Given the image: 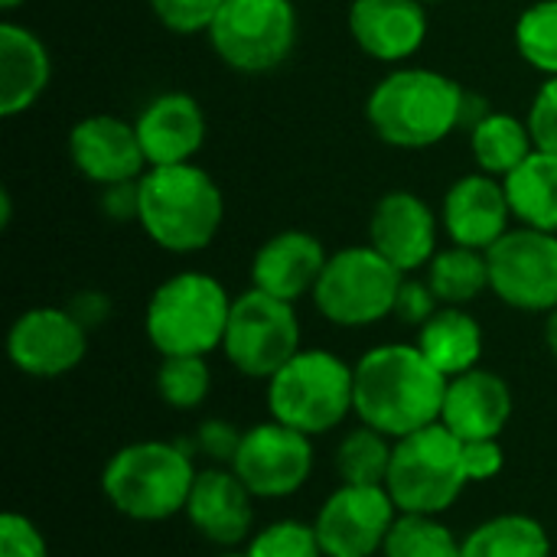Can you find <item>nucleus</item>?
I'll use <instances>...</instances> for the list:
<instances>
[{
    "label": "nucleus",
    "mask_w": 557,
    "mask_h": 557,
    "mask_svg": "<svg viewBox=\"0 0 557 557\" xmlns=\"http://www.w3.org/2000/svg\"><path fill=\"white\" fill-rule=\"evenodd\" d=\"M356 372L352 411L362 424L401 441L441 421L447 398V375H441L418 346L392 343L366 352Z\"/></svg>",
    "instance_id": "f257e3e1"
},
{
    "label": "nucleus",
    "mask_w": 557,
    "mask_h": 557,
    "mask_svg": "<svg viewBox=\"0 0 557 557\" xmlns=\"http://www.w3.org/2000/svg\"><path fill=\"white\" fill-rule=\"evenodd\" d=\"M470 104L473 95L450 75L434 69H398L372 88L366 117L385 144L424 150L467 124Z\"/></svg>",
    "instance_id": "f03ea898"
},
{
    "label": "nucleus",
    "mask_w": 557,
    "mask_h": 557,
    "mask_svg": "<svg viewBox=\"0 0 557 557\" xmlns=\"http://www.w3.org/2000/svg\"><path fill=\"white\" fill-rule=\"evenodd\" d=\"M225 215L219 183L196 163L150 166L137 180V222L147 238L173 255L202 251Z\"/></svg>",
    "instance_id": "7ed1b4c3"
},
{
    "label": "nucleus",
    "mask_w": 557,
    "mask_h": 557,
    "mask_svg": "<svg viewBox=\"0 0 557 557\" xmlns=\"http://www.w3.org/2000/svg\"><path fill=\"white\" fill-rule=\"evenodd\" d=\"M228 313L232 297L215 277L183 271L153 290L144 330L160 356H206L222 346Z\"/></svg>",
    "instance_id": "20e7f679"
},
{
    "label": "nucleus",
    "mask_w": 557,
    "mask_h": 557,
    "mask_svg": "<svg viewBox=\"0 0 557 557\" xmlns=\"http://www.w3.org/2000/svg\"><path fill=\"white\" fill-rule=\"evenodd\" d=\"M196 470L183 447L144 441L117 450L104 467L101 486L111 506L137 522H163L186 509Z\"/></svg>",
    "instance_id": "39448f33"
},
{
    "label": "nucleus",
    "mask_w": 557,
    "mask_h": 557,
    "mask_svg": "<svg viewBox=\"0 0 557 557\" xmlns=\"http://www.w3.org/2000/svg\"><path fill=\"white\" fill-rule=\"evenodd\" d=\"M268 382L274 421L307 437L333 431L356 401V372L326 349H300Z\"/></svg>",
    "instance_id": "423d86ee"
},
{
    "label": "nucleus",
    "mask_w": 557,
    "mask_h": 557,
    "mask_svg": "<svg viewBox=\"0 0 557 557\" xmlns=\"http://www.w3.org/2000/svg\"><path fill=\"white\" fill-rule=\"evenodd\" d=\"M463 441L441 421L395 441L385 490L405 516H441L467 486Z\"/></svg>",
    "instance_id": "0eeeda50"
},
{
    "label": "nucleus",
    "mask_w": 557,
    "mask_h": 557,
    "mask_svg": "<svg viewBox=\"0 0 557 557\" xmlns=\"http://www.w3.org/2000/svg\"><path fill=\"white\" fill-rule=\"evenodd\" d=\"M405 274L385 261L372 245H356L330 255L313 300L317 310L336 326H369L395 313Z\"/></svg>",
    "instance_id": "6e6552de"
},
{
    "label": "nucleus",
    "mask_w": 557,
    "mask_h": 557,
    "mask_svg": "<svg viewBox=\"0 0 557 557\" xmlns=\"http://www.w3.org/2000/svg\"><path fill=\"white\" fill-rule=\"evenodd\" d=\"M222 349L248 379H274L300 352V323L294 304L258 287L232 300Z\"/></svg>",
    "instance_id": "1a4fd4ad"
},
{
    "label": "nucleus",
    "mask_w": 557,
    "mask_h": 557,
    "mask_svg": "<svg viewBox=\"0 0 557 557\" xmlns=\"http://www.w3.org/2000/svg\"><path fill=\"white\" fill-rule=\"evenodd\" d=\"M209 39L228 69L271 72L297 42V13L290 0H225Z\"/></svg>",
    "instance_id": "9d476101"
},
{
    "label": "nucleus",
    "mask_w": 557,
    "mask_h": 557,
    "mask_svg": "<svg viewBox=\"0 0 557 557\" xmlns=\"http://www.w3.org/2000/svg\"><path fill=\"white\" fill-rule=\"evenodd\" d=\"M490 290L516 310L552 313L557 307V235L512 228L490 251Z\"/></svg>",
    "instance_id": "9b49d317"
},
{
    "label": "nucleus",
    "mask_w": 557,
    "mask_h": 557,
    "mask_svg": "<svg viewBox=\"0 0 557 557\" xmlns=\"http://www.w3.org/2000/svg\"><path fill=\"white\" fill-rule=\"evenodd\" d=\"M232 470L251 490V496L261 499L290 496L307 483L313 470L310 437L281 421L258 424L242 434Z\"/></svg>",
    "instance_id": "f8f14e48"
},
{
    "label": "nucleus",
    "mask_w": 557,
    "mask_h": 557,
    "mask_svg": "<svg viewBox=\"0 0 557 557\" xmlns=\"http://www.w3.org/2000/svg\"><path fill=\"white\" fill-rule=\"evenodd\" d=\"M395 503L385 486H339L317 516V539L326 557H372L395 525Z\"/></svg>",
    "instance_id": "ddd939ff"
},
{
    "label": "nucleus",
    "mask_w": 557,
    "mask_h": 557,
    "mask_svg": "<svg viewBox=\"0 0 557 557\" xmlns=\"http://www.w3.org/2000/svg\"><path fill=\"white\" fill-rule=\"evenodd\" d=\"M85 323L72 310H26L7 336L10 362L33 379H59L85 359Z\"/></svg>",
    "instance_id": "4468645a"
},
{
    "label": "nucleus",
    "mask_w": 557,
    "mask_h": 557,
    "mask_svg": "<svg viewBox=\"0 0 557 557\" xmlns=\"http://www.w3.org/2000/svg\"><path fill=\"white\" fill-rule=\"evenodd\" d=\"M69 157L75 170L98 186L134 183L147 166L137 127L114 114H91L78 121L69 131Z\"/></svg>",
    "instance_id": "2eb2a0df"
},
{
    "label": "nucleus",
    "mask_w": 557,
    "mask_h": 557,
    "mask_svg": "<svg viewBox=\"0 0 557 557\" xmlns=\"http://www.w3.org/2000/svg\"><path fill=\"white\" fill-rule=\"evenodd\" d=\"M369 245L401 274H411L437 255V215L414 193H388L372 209Z\"/></svg>",
    "instance_id": "dca6fc26"
},
{
    "label": "nucleus",
    "mask_w": 557,
    "mask_h": 557,
    "mask_svg": "<svg viewBox=\"0 0 557 557\" xmlns=\"http://www.w3.org/2000/svg\"><path fill=\"white\" fill-rule=\"evenodd\" d=\"M512 206L506 183L490 173L460 176L444 196V228L454 245L490 251L509 232Z\"/></svg>",
    "instance_id": "f3484780"
},
{
    "label": "nucleus",
    "mask_w": 557,
    "mask_h": 557,
    "mask_svg": "<svg viewBox=\"0 0 557 557\" xmlns=\"http://www.w3.org/2000/svg\"><path fill=\"white\" fill-rule=\"evenodd\" d=\"M147 166L193 163L206 144V114L193 95L166 91L153 98L134 121Z\"/></svg>",
    "instance_id": "a211bd4d"
},
{
    "label": "nucleus",
    "mask_w": 557,
    "mask_h": 557,
    "mask_svg": "<svg viewBox=\"0 0 557 557\" xmlns=\"http://www.w3.org/2000/svg\"><path fill=\"white\" fill-rule=\"evenodd\" d=\"M349 33L372 59L405 62L424 46L428 13L421 0H352Z\"/></svg>",
    "instance_id": "6ab92c4d"
},
{
    "label": "nucleus",
    "mask_w": 557,
    "mask_h": 557,
    "mask_svg": "<svg viewBox=\"0 0 557 557\" xmlns=\"http://www.w3.org/2000/svg\"><path fill=\"white\" fill-rule=\"evenodd\" d=\"M326 261L330 255L310 232H300V228L277 232L258 248L251 261V287L294 304L297 297L317 287Z\"/></svg>",
    "instance_id": "aec40b11"
},
{
    "label": "nucleus",
    "mask_w": 557,
    "mask_h": 557,
    "mask_svg": "<svg viewBox=\"0 0 557 557\" xmlns=\"http://www.w3.org/2000/svg\"><path fill=\"white\" fill-rule=\"evenodd\" d=\"M509 418L512 392L499 375L470 369L447 382L441 424L450 428L460 441H499Z\"/></svg>",
    "instance_id": "412c9836"
},
{
    "label": "nucleus",
    "mask_w": 557,
    "mask_h": 557,
    "mask_svg": "<svg viewBox=\"0 0 557 557\" xmlns=\"http://www.w3.org/2000/svg\"><path fill=\"white\" fill-rule=\"evenodd\" d=\"M251 490L232 473L225 470H206L196 473L189 503H186V516L193 522V529L209 539L212 545H238L251 535Z\"/></svg>",
    "instance_id": "4be33fe9"
},
{
    "label": "nucleus",
    "mask_w": 557,
    "mask_h": 557,
    "mask_svg": "<svg viewBox=\"0 0 557 557\" xmlns=\"http://www.w3.org/2000/svg\"><path fill=\"white\" fill-rule=\"evenodd\" d=\"M49 75L52 62L42 39L20 23H0V117L29 111L46 91Z\"/></svg>",
    "instance_id": "5701e85b"
},
{
    "label": "nucleus",
    "mask_w": 557,
    "mask_h": 557,
    "mask_svg": "<svg viewBox=\"0 0 557 557\" xmlns=\"http://www.w3.org/2000/svg\"><path fill=\"white\" fill-rule=\"evenodd\" d=\"M418 349L428 356V362L441 375L454 379V375L476 369L483 356V330L467 310L444 307L421 326Z\"/></svg>",
    "instance_id": "b1692460"
},
{
    "label": "nucleus",
    "mask_w": 557,
    "mask_h": 557,
    "mask_svg": "<svg viewBox=\"0 0 557 557\" xmlns=\"http://www.w3.org/2000/svg\"><path fill=\"white\" fill-rule=\"evenodd\" d=\"M503 183L522 225L557 235V153L532 150Z\"/></svg>",
    "instance_id": "393cba45"
},
{
    "label": "nucleus",
    "mask_w": 557,
    "mask_h": 557,
    "mask_svg": "<svg viewBox=\"0 0 557 557\" xmlns=\"http://www.w3.org/2000/svg\"><path fill=\"white\" fill-rule=\"evenodd\" d=\"M470 147L483 173L506 180L535 150V140L529 121H519L506 111H486L470 127Z\"/></svg>",
    "instance_id": "a878e982"
},
{
    "label": "nucleus",
    "mask_w": 557,
    "mask_h": 557,
    "mask_svg": "<svg viewBox=\"0 0 557 557\" xmlns=\"http://www.w3.org/2000/svg\"><path fill=\"white\" fill-rule=\"evenodd\" d=\"M428 284L444 307H463L476 300L490 287V261L486 251L476 248H444L428 264Z\"/></svg>",
    "instance_id": "bb28decb"
},
{
    "label": "nucleus",
    "mask_w": 557,
    "mask_h": 557,
    "mask_svg": "<svg viewBox=\"0 0 557 557\" xmlns=\"http://www.w3.org/2000/svg\"><path fill=\"white\" fill-rule=\"evenodd\" d=\"M460 557H552V545L535 519L496 516L467 535Z\"/></svg>",
    "instance_id": "cd10ccee"
},
{
    "label": "nucleus",
    "mask_w": 557,
    "mask_h": 557,
    "mask_svg": "<svg viewBox=\"0 0 557 557\" xmlns=\"http://www.w3.org/2000/svg\"><path fill=\"white\" fill-rule=\"evenodd\" d=\"M392 454L395 447H388V437L366 424L343 437L336 450V473L346 486H385Z\"/></svg>",
    "instance_id": "c85d7f7f"
},
{
    "label": "nucleus",
    "mask_w": 557,
    "mask_h": 557,
    "mask_svg": "<svg viewBox=\"0 0 557 557\" xmlns=\"http://www.w3.org/2000/svg\"><path fill=\"white\" fill-rule=\"evenodd\" d=\"M460 548L463 545H457L450 529L434 516L401 512L385 539V557H460Z\"/></svg>",
    "instance_id": "c756f323"
},
{
    "label": "nucleus",
    "mask_w": 557,
    "mask_h": 557,
    "mask_svg": "<svg viewBox=\"0 0 557 557\" xmlns=\"http://www.w3.org/2000/svg\"><path fill=\"white\" fill-rule=\"evenodd\" d=\"M516 46L532 69L557 75V0H539L519 16Z\"/></svg>",
    "instance_id": "7c9ffc66"
},
{
    "label": "nucleus",
    "mask_w": 557,
    "mask_h": 557,
    "mask_svg": "<svg viewBox=\"0 0 557 557\" xmlns=\"http://www.w3.org/2000/svg\"><path fill=\"white\" fill-rule=\"evenodd\" d=\"M209 366L206 356H163V366L157 372V388L170 408L189 411L199 408L209 395Z\"/></svg>",
    "instance_id": "2f4dec72"
},
{
    "label": "nucleus",
    "mask_w": 557,
    "mask_h": 557,
    "mask_svg": "<svg viewBox=\"0 0 557 557\" xmlns=\"http://www.w3.org/2000/svg\"><path fill=\"white\" fill-rule=\"evenodd\" d=\"M248 557H323L317 529L304 522H274L248 542Z\"/></svg>",
    "instance_id": "473e14b6"
},
{
    "label": "nucleus",
    "mask_w": 557,
    "mask_h": 557,
    "mask_svg": "<svg viewBox=\"0 0 557 557\" xmlns=\"http://www.w3.org/2000/svg\"><path fill=\"white\" fill-rule=\"evenodd\" d=\"M222 3L225 0H150V10L166 29L193 36V33H209Z\"/></svg>",
    "instance_id": "72a5a7b5"
},
{
    "label": "nucleus",
    "mask_w": 557,
    "mask_h": 557,
    "mask_svg": "<svg viewBox=\"0 0 557 557\" xmlns=\"http://www.w3.org/2000/svg\"><path fill=\"white\" fill-rule=\"evenodd\" d=\"M529 131L535 140V150L557 153V75L539 88L532 108H529Z\"/></svg>",
    "instance_id": "f704fd0d"
},
{
    "label": "nucleus",
    "mask_w": 557,
    "mask_h": 557,
    "mask_svg": "<svg viewBox=\"0 0 557 557\" xmlns=\"http://www.w3.org/2000/svg\"><path fill=\"white\" fill-rule=\"evenodd\" d=\"M0 557H49L39 529L16 512L0 519Z\"/></svg>",
    "instance_id": "c9c22d12"
},
{
    "label": "nucleus",
    "mask_w": 557,
    "mask_h": 557,
    "mask_svg": "<svg viewBox=\"0 0 557 557\" xmlns=\"http://www.w3.org/2000/svg\"><path fill=\"white\" fill-rule=\"evenodd\" d=\"M437 294L431 290V284H421V281H405L401 290H398V304H395V313L411 323V326H424L434 313H437Z\"/></svg>",
    "instance_id": "e433bc0d"
},
{
    "label": "nucleus",
    "mask_w": 557,
    "mask_h": 557,
    "mask_svg": "<svg viewBox=\"0 0 557 557\" xmlns=\"http://www.w3.org/2000/svg\"><path fill=\"white\" fill-rule=\"evenodd\" d=\"M463 470L470 483H486L503 470L499 441H463Z\"/></svg>",
    "instance_id": "4c0bfd02"
},
{
    "label": "nucleus",
    "mask_w": 557,
    "mask_h": 557,
    "mask_svg": "<svg viewBox=\"0 0 557 557\" xmlns=\"http://www.w3.org/2000/svg\"><path fill=\"white\" fill-rule=\"evenodd\" d=\"M238 444H242V434H238L232 424H225V421H206V424L199 428V447H202L209 457L222 460V463H232V460H235Z\"/></svg>",
    "instance_id": "58836bf2"
},
{
    "label": "nucleus",
    "mask_w": 557,
    "mask_h": 557,
    "mask_svg": "<svg viewBox=\"0 0 557 557\" xmlns=\"http://www.w3.org/2000/svg\"><path fill=\"white\" fill-rule=\"evenodd\" d=\"M545 339H548V349L555 352V359H557V307L552 310V317H548V330H545Z\"/></svg>",
    "instance_id": "ea45409f"
},
{
    "label": "nucleus",
    "mask_w": 557,
    "mask_h": 557,
    "mask_svg": "<svg viewBox=\"0 0 557 557\" xmlns=\"http://www.w3.org/2000/svg\"><path fill=\"white\" fill-rule=\"evenodd\" d=\"M20 3H23V0H0L3 10H13V7H20Z\"/></svg>",
    "instance_id": "a19ab883"
},
{
    "label": "nucleus",
    "mask_w": 557,
    "mask_h": 557,
    "mask_svg": "<svg viewBox=\"0 0 557 557\" xmlns=\"http://www.w3.org/2000/svg\"><path fill=\"white\" fill-rule=\"evenodd\" d=\"M421 3H441V0H421Z\"/></svg>",
    "instance_id": "79ce46f5"
},
{
    "label": "nucleus",
    "mask_w": 557,
    "mask_h": 557,
    "mask_svg": "<svg viewBox=\"0 0 557 557\" xmlns=\"http://www.w3.org/2000/svg\"><path fill=\"white\" fill-rule=\"evenodd\" d=\"M222 557H248V555H222Z\"/></svg>",
    "instance_id": "37998d69"
}]
</instances>
